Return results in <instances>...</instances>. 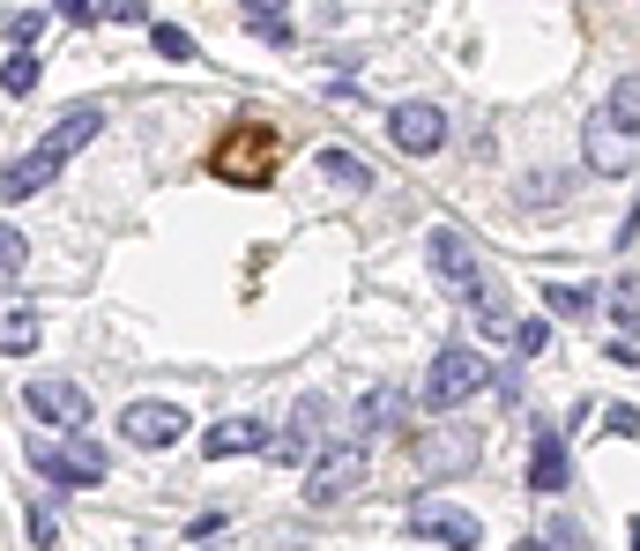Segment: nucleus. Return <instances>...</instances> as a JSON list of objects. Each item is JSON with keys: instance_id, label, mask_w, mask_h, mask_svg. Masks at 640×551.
Instances as JSON below:
<instances>
[{"instance_id": "21", "label": "nucleus", "mask_w": 640, "mask_h": 551, "mask_svg": "<svg viewBox=\"0 0 640 551\" xmlns=\"http://www.w3.org/2000/svg\"><path fill=\"white\" fill-rule=\"evenodd\" d=\"M38 60H30V46H16V60H8V68H0V90H8V98H30V90H38Z\"/></svg>"}, {"instance_id": "22", "label": "nucleus", "mask_w": 640, "mask_h": 551, "mask_svg": "<svg viewBox=\"0 0 640 551\" xmlns=\"http://www.w3.org/2000/svg\"><path fill=\"white\" fill-rule=\"evenodd\" d=\"M38 30H46L38 8H8V16H0V38H8V46H38Z\"/></svg>"}, {"instance_id": "7", "label": "nucleus", "mask_w": 640, "mask_h": 551, "mask_svg": "<svg viewBox=\"0 0 640 551\" xmlns=\"http://www.w3.org/2000/svg\"><path fill=\"white\" fill-rule=\"evenodd\" d=\"M388 142L402 157H432L447 142V112H440V104H424V98L394 104V112H388Z\"/></svg>"}, {"instance_id": "13", "label": "nucleus", "mask_w": 640, "mask_h": 551, "mask_svg": "<svg viewBox=\"0 0 640 551\" xmlns=\"http://www.w3.org/2000/svg\"><path fill=\"white\" fill-rule=\"evenodd\" d=\"M320 432H328V395H298V410H291V440H283V462H313V448H320Z\"/></svg>"}, {"instance_id": "17", "label": "nucleus", "mask_w": 640, "mask_h": 551, "mask_svg": "<svg viewBox=\"0 0 640 551\" xmlns=\"http://www.w3.org/2000/svg\"><path fill=\"white\" fill-rule=\"evenodd\" d=\"M98 134H104V112H98V104H74V112H68V120H60V127H52V134H46V142H60V150H82V142H98Z\"/></svg>"}, {"instance_id": "18", "label": "nucleus", "mask_w": 640, "mask_h": 551, "mask_svg": "<svg viewBox=\"0 0 640 551\" xmlns=\"http://www.w3.org/2000/svg\"><path fill=\"white\" fill-rule=\"evenodd\" d=\"M320 179L343 187V194H372V172L358 164V157H343V150H320Z\"/></svg>"}, {"instance_id": "4", "label": "nucleus", "mask_w": 640, "mask_h": 551, "mask_svg": "<svg viewBox=\"0 0 640 551\" xmlns=\"http://www.w3.org/2000/svg\"><path fill=\"white\" fill-rule=\"evenodd\" d=\"M366 470H372L366 440H336V448H320V454H313V470H306V500H313V507L350 500V492L366 484Z\"/></svg>"}, {"instance_id": "30", "label": "nucleus", "mask_w": 640, "mask_h": 551, "mask_svg": "<svg viewBox=\"0 0 640 551\" xmlns=\"http://www.w3.org/2000/svg\"><path fill=\"white\" fill-rule=\"evenodd\" d=\"M247 16H283V0H239Z\"/></svg>"}, {"instance_id": "16", "label": "nucleus", "mask_w": 640, "mask_h": 551, "mask_svg": "<svg viewBox=\"0 0 640 551\" xmlns=\"http://www.w3.org/2000/svg\"><path fill=\"white\" fill-rule=\"evenodd\" d=\"M402 418H410V402L394 395V388H372V395H358V425H366V432H402Z\"/></svg>"}, {"instance_id": "19", "label": "nucleus", "mask_w": 640, "mask_h": 551, "mask_svg": "<svg viewBox=\"0 0 640 551\" xmlns=\"http://www.w3.org/2000/svg\"><path fill=\"white\" fill-rule=\"evenodd\" d=\"M0 351H8V358L38 351V313H30V305H16V313H0Z\"/></svg>"}, {"instance_id": "11", "label": "nucleus", "mask_w": 640, "mask_h": 551, "mask_svg": "<svg viewBox=\"0 0 640 551\" xmlns=\"http://www.w3.org/2000/svg\"><path fill=\"white\" fill-rule=\"evenodd\" d=\"M60 164H68V150H60V142L23 150L16 164H0V201H30L38 187H52V179H60Z\"/></svg>"}, {"instance_id": "10", "label": "nucleus", "mask_w": 640, "mask_h": 551, "mask_svg": "<svg viewBox=\"0 0 640 551\" xmlns=\"http://www.w3.org/2000/svg\"><path fill=\"white\" fill-rule=\"evenodd\" d=\"M120 440H134V448H172V440H187V410H179V402H127Z\"/></svg>"}, {"instance_id": "29", "label": "nucleus", "mask_w": 640, "mask_h": 551, "mask_svg": "<svg viewBox=\"0 0 640 551\" xmlns=\"http://www.w3.org/2000/svg\"><path fill=\"white\" fill-rule=\"evenodd\" d=\"M253 30H261L269 46H291V23H283V16H253Z\"/></svg>"}, {"instance_id": "3", "label": "nucleus", "mask_w": 640, "mask_h": 551, "mask_svg": "<svg viewBox=\"0 0 640 551\" xmlns=\"http://www.w3.org/2000/svg\"><path fill=\"white\" fill-rule=\"evenodd\" d=\"M209 172L231 179V187H269L276 179V134L269 127H231L217 142V157H209Z\"/></svg>"}, {"instance_id": "24", "label": "nucleus", "mask_w": 640, "mask_h": 551, "mask_svg": "<svg viewBox=\"0 0 640 551\" xmlns=\"http://www.w3.org/2000/svg\"><path fill=\"white\" fill-rule=\"evenodd\" d=\"M149 46L164 52V60H194V38H187L179 23H157V30H149Z\"/></svg>"}, {"instance_id": "31", "label": "nucleus", "mask_w": 640, "mask_h": 551, "mask_svg": "<svg viewBox=\"0 0 640 551\" xmlns=\"http://www.w3.org/2000/svg\"><path fill=\"white\" fill-rule=\"evenodd\" d=\"M60 16H98V0H60Z\"/></svg>"}, {"instance_id": "12", "label": "nucleus", "mask_w": 640, "mask_h": 551, "mask_svg": "<svg viewBox=\"0 0 640 551\" xmlns=\"http://www.w3.org/2000/svg\"><path fill=\"white\" fill-rule=\"evenodd\" d=\"M477 432H432V440H418V462L432 477H462V470H477Z\"/></svg>"}, {"instance_id": "15", "label": "nucleus", "mask_w": 640, "mask_h": 551, "mask_svg": "<svg viewBox=\"0 0 640 551\" xmlns=\"http://www.w3.org/2000/svg\"><path fill=\"white\" fill-rule=\"evenodd\" d=\"M567 470H573V462H567V440H559V432H543L537 454H529V484L551 500V492H567Z\"/></svg>"}, {"instance_id": "20", "label": "nucleus", "mask_w": 640, "mask_h": 551, "mask_svg": "<svg viewBox=\"0 0 640 551\" xmlns=\"http://www.w3.org/2000/svg\"><path fill=\"white\" fill-rule=\"evenodd\" d=\"M23 269H30V239L16 224H0V291H16L23 283Z\"/></svg>"}, {"instance_id": "27", "label": "nucleus", "mask_w": 640, "mask_h": 551, "mask_svg": "<svg viewBox=\"0 0 640 551\" xmlns=\"http://www.w3.org/2000/svg\"><path fill=\"white\" fill-rule=\"evenodd\" d=\"M611 305H618V321H633V313H640V276H626V283H618Z\"/></svg>"}, {"instance_id": "5", "label": "nucleus", "mask_w": 640, "mask_h": 551, "mask_svg": "<svg viewBox=\"0 0 640 551\" xmlns=\"http://www.w3.org/2000/svg\"><path fill=\"white\" fill-rule=\"evenodd\" d=\"M484 380H492V365L477 351H440L424 373V410H462L469 395H484Z\"/></svg>"}, {"instance_id": "23", "label": "nucleus", "mask_w": 640, "mask_h": 551, "mask_svg": "<svg viewBox=\"0 0 640 551\" xmlns=\"http://www.w3.org/2000/svg\"><path fill=\"white\" fill-rule=\"evenodd\" d=\"M543 305H551V313H589L596 291L589 283H543Z\"/></svg>"}, {"instance_id": "28", "label": "nucleus", "mask_w": 640, "mask_h": 551, "mask_svg": "<svg viewBox=\"0 0 640 551\" xmlns=\"http://www.w3.org/2000/svg\"><path fill=\"white\" fill-rule=\"evenodd\" d=\"M611 432H626V440H640V410H626V402H611V418H603Z\"/></svg>"}, {"instance_id": "2", "label": "nucleus", "mask_w": 640, "mask_h": 551, "mask_svg": "<svg viewBox=\"0 0 640 551\" xmlns=\"http://www.w3.org/2000/svg\"><path fill=\"white\" fill-rule=\"evenodd\" d=\"M432 276H440V291L484 305V328H507V305H492V291H484V261H477V247H469L462 231H432Z\"/></svg>"}, {"instance_id": "9", "label": "nucleus", "mask_w": 640, "mask_h": 551, "mask_svg": "<svg viewBox=\"0 0 640 551\" xmlns=\"http://www.w3.org/2000/svg\"><path fill=\"white\" fill-rule=\"evenodd\" d=\"M410 537H418V544H454V551L484 544L477 514H462V507H440V500H418V507H410Z\"/></svg>"}, {"instance_id": "14", "label": "nucleus", "mask_w": 640, "mask_h": 551, "mask_svg": "<svg viewBox=\"0 0 640 551\" xmlns=\"http://www.w3.org/2000/svg\"><path fill=\"white\" fill-rule=\"evenodd\" d=\"M261 440H269V432L253 425V418H223V425L201 432V454H209V462H231V454H253Z\"/></svg>"}, {"instance_id": "25", "label": "nucleus", "mask_w": 640, "mask_h": 551, "mask_svg": "<svg viewBox=\"0 0 640 551\" xmlns=\"http://www.w3.org/2000/svg\"><path fill=\"white\" fill-rule=\"evenodd\" d=\"M98 23H149L142 0H98Z\"/></svg>"}, {"instance_id": "26", "label": "nucleus", "mask_w": 640, "mask_h": 551, "mask_svg": "<svg viewBox=\"0 0 640 551\" xmlns=\"http://www.w3.org/2000/svg\"><path fill=\"white\" fill-rule=\"evenodd\" d=\"M543 343H551V328H543V321H514V351L521 358H537Z\"/></svg>"}, {"instance_id": "1", "label": "nucleus", "mask_w": 640, "mask_h": 551, "mask_svg": "<svg viewBox=\"0 0 640 551\" xmlns=\"http://www.w3.org/2000/svg\"><path fill=\"white\" fill-rule=\"evenodd\" d=\"M581 157H589V172L603 179H626L640 164V76L618 82V98H603L581 127Z\"/></svg>"}, {"instance_id": "6", "label": "nucleus", "mask_w": 640, "mask_h": 551, "mask_svg": "<svg viewBox=\"0 0 640 551\" xmlns=\"http://www.w3.org/2000/svg\"><path fill=\"white\" fill-rule=\"evenodd\" d=\"M30 462L52 477V484H104V448H90V440H30Z\"/></svg>"}, {"instance_id": "8", "label": "nucleus", "mask_w": 640, "mask_h": 551, "mask_svg": "<svg viewBox=\"0 0 640 551\" xmlns=\"http://www.w3.org/2000/svg\"><path fill=\"white\" fill-rule=\"evenodd\" d=\"M23 410H30V418H46V425H60V432H82V425H90V395H82L74 380H30V388H23Z\"/></svg>"}]
</instances>
